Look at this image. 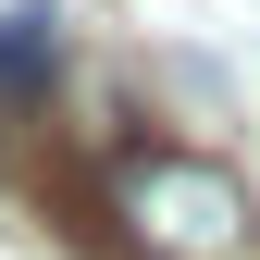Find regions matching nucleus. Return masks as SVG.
<instances>
[{
    "label": "nucleus",
    "instance_id": "f257e3e1",
    "mask_svg": "<svg viewBox=\"0 0 260 260\" xmlns=\"http://www.w3.org/2000/svg\"><path fill=\"white\" fill-rule=\"evenodd\" d=\"M124 223H137V236H161V248H236L248 236V186L223 174V161H199V149H137L124 161Z\"/></svg>",
    "mask_w": 260,
    "mask_h": 260
},
{
    "label": "nucleus",
    "instance_id": "f03ea898",
    "mask_svg": "<svg viewBox=\"0 0 260 260\" xmlns=\"http://www.w3.org/2000/svg\"><path fill=\"white\" fill-rule=\"evenodd\" d=\"M50 75H62V13H50V0H13V13H0V87L38 100Z\"/></svg>",
    "mask_w": 260,
    "mask_h": 260
}]
</instances>
